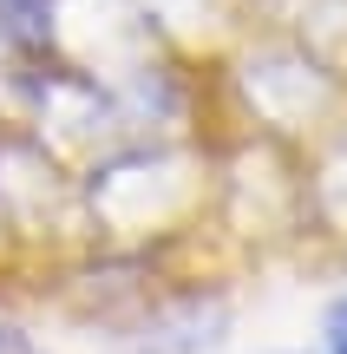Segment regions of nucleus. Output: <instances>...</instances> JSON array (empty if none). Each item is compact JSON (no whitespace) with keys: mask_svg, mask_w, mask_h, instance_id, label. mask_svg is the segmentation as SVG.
Masks as SVG:
<instances>
[{"mask_svg":"<svg viewBox=\"0 0 347 354\" xmlns=\"http://www.w3.org/2000/svg\"><path fill=\"white\" fill-rule=\"evenodd\" d=\"M230 342V302L217 295H184V302H164L138 322L131 348L138 354H210Z\"/></svg>","mask_w":347,"mask_h":354,"instance_id":"obj_1","label":"nucleus"},{"mask_svg":"<svg viewBox=\"0 0 347 354\" xmlns=\"http://www.w3.org/2000/svg\"><path fill=\"white\" fill-rule=\"evenodd\" d=\"M315 342H321V354H347V289L321 308V335Z\"/></svg>","mask_w":347,"mask_h":354,"instance_id":"obj_2","label":"nucleus"},{"mask_svg":"<svg viewBox=\"0 0 347 354\" xmlns=\"http://www.w3.org/2000/svg\"><path fill=\"white\" fill-rule=\"evenodd\" d=\"M0 354H46V348H39V342H33L26 328H13V322H0Z\"/></svg>","mask_w":347,"mask_h":354,"instance_id":"obj_3","label":"nucleus"}]
</instances>
